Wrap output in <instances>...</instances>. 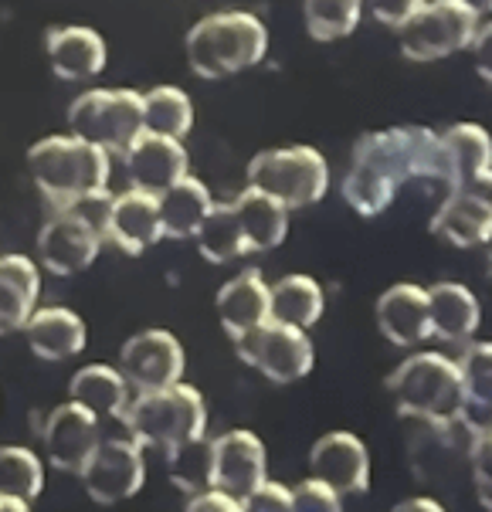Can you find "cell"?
Returning a JSON list of instances; mask_svg holds the SVG:
<instances>
[{"instance_id":"8fae6325","label":"cell","mask_w":492,"mask_h":512,"mask_svg":"<svg viewBox=\"0 0 492 512\" xmlns=\"http://www.w3.org/2000/svg\"><path fill=\"white\" fill-rule=\"evenodd\" d=\"M79 479L99 506H116V502L133 499L146 485V458L143 445L133 438H102L89 462L82 465Z\"/></svg>"},{"instance_id":"d6a6232c","label":"cell","mask_w":492,"mask_h":512,"mask_svg":"<svg viewBox=\"0 0 492 512\" xmlns=\"http://www.w3.org/2000/svg\"><path fill=\"white\" fill-rule=\"evenodd\" d=\"M167 475L184 496L211 489V468H214V438H194L184 445L170 448L167 455Z\"/></svg>"},{"instance_id":"4dcf8cb0","label":"cell","mask_w":492,"mask_h":512,"mask_svg":"<svg viewBox=\"0 0 492 512\" xmlns=\"http://www.w3.org/2000/svg\"><path fill=\"white\" fill-rule=\"evenodd\" d=\"M326 309V295L309 275H286L272 285V319L299 329H313Z\"/></svg>"},{"instance_id":"836d02e7","label":"cell","mask_w":492,"mask_h":512,"mask_svg":"<svg viewBox=\"0 0 492 512\" xmlns=\"http://www.w3.org/2000/svg\"><path fill=\"white\" fill-rule=\"evenodd\" d=\"M364 0H302V21L313 41H343L360 28Z\"/></svg>"},{"instance_id":"8d00e7d4","label":"cell","mask_w":492,"mask_h":512,"mask_svg":"<svg viewBox=\"0 0 492 512\" xmlns=\"http://www.w3.org/2000/svg\"><path fill=\"white\" fill-rule=\"evenodd\" d=\"M292 499H296V509H309V512H340L343 509L340 492L330 489L326 482L313 479V475L292 489Z\"/></svg>"},{"instance_id":"ee69618b","label":"cell","mask_w":492,"mask_h":512,"mask_svg":"<svg viewBox=\"0 0 492 512\" xmlns=\"http://www.w3.org/2000/svg\"><path fill=\"white\" fill-rule=\"evenodd\" d=\"M465 4H469L479 17H482V14H492V0H465Z\"/></svg>"},{"instance_id":"d6986e66","label":"cell","mask_w":492,"mask_h":512,"mask_svg":"<svg viewBox=\"0 0 492 512\" xmlns=\"http://www.w3.org/2000/svg\"><path fill=\"white\" fill-rule=\"evenodd\" d=\"M48 65L62 82H89V78L102 75L109 62L106 38L96 28L85 24H68V28L48 31L45 38Z\"/></svg>"},{"instance_id":"83f0119b","label":"cell","mask_w":492,"mask_h":512,"mask_svg":"<svg viewBox=\"0 0 492 512\" xmlns=\"http://www.w3.org/2000/svg\"><path fill=\"white\" fill-rule=\"evenodd\" d=\"M438 136H442V153H445V187L465 184V180L492 170L489 129H482L476 123H455Z\"/></svg>"},{"instance_id":"1f68e13d","label":"cell","mask_w":492,"mask_h":512,"mask_svg":"<svg viewBox=\"0 0 492 512\" xmlns=\"http://www.w3.org/2000/svg\"><path fill=\"white\" fill-rule=\"evenodd\" d=\"M143 129L187 140L194 129V102L177 85H157L143 95Z\"/></svg>"},{"instance_id":"3957f363","label":"cell","mask_w":492,"mask_h":512,"mask_svg":"<svg viewBox=\"0 0 492 512\" xmlns=\"http://www.w3.org/2000/svg\"><path fill=\"white\" fill-rule=\"evenodd\" d=\"M265 51H269V28L252 11L207 14L187 31V65L207 82L255 68Z\"/></svg>"},{"instance_id":"f1b7e54d","label":"cell","mask_w":492,"mask_h":512,"mask_svg":"<svg viewBox=\"0 0 492 512\" xmlns=\"http://www.w3.org/2000/svg\"><path fill=\"white\" fill-rule=\"evenodd\" d=\"M68 397L89 407L99 418H119L129 404V384L119 367L106 363H89V367L75 370L68 380Z\"/></svg>"},{"instance_id":"4316f807","label":"cell","mask_w":492,"mask_h":512,"mask_svg":"<svg viewBox=\"0 0 492 512\" xmlns=\"http://www.w3.org/2000/svg\"><path fill=\"white\" fill-rule=\"evenodd\" d=\"M214 197L197 177H180L177 184H170L160 194V221H163V238L170 241H187L194 238L204 218L211 214Z\"/></svg>"},{"instance_id":"9a60e30c","label":"cell","mask_w":492,"mask_h":512,"mask_svg":"<svg viewBox=\"0 0 492 512\" xmlns=\"http://www.w3.org/2000/svg\"><path fill=\"white\" fill-rule=\"evenodd\" d=\"M99 441V414H92L89 407L72 401V397L65 404H58L48 414L45 428H41V445H45L48 465L65 475H79Z\"/></svg>"},{"instance_id":"5bb4252c","label":"cell","mask_w":492,"mask_h":512,"mask_svg":"<svg viewBox=\"0 0 492 512\" xmlns=\"http://www.w3.org/2000/svg\"><path fill=\"white\" fill-rule=\"evenodd\" d=\"M102 238L129 258L146 255L153 245H160V194L143 187H129L126 194L112 197L106 204V214H102Z\"/></svg>"},{"instance_id":"277c9868","label":"cell","mask_w":492,"mask_h":512,"mask_svg":"<svg viewBox=\"0 0 492 512\" xmlns=\"http://www.w3.org/2000/svg\"><path fill=\"white\" fill-rule=\"evenodd\" d=\"M387 394L401 418L414 424H455L462 411L459 360L445 353H414L387 377Z\"/></svg>"},{"instance_id":"f6af8a7d","label":"cell","mask_w":492,"mask_h":512,"mask_svg":"<svg viewBox=\"0 0 492 512\" xmlns=\"http://www.w3.org/2000/svg\"><path fill=\"white\" fill-rule=\"evenodd\" d=\"M482 251H486V265H489V275H492V224H489L486 238H482Z\"/></svg>"},{"instance_id":"d4e9b609","label":"cell","mask_w":492,"mask_h":512,"mask_svg":"<svg viewBox=\"0 0 492 512\" xmlns=\"http://www.w3.org/2000/svg\"><path fill=\"white\" fill-rule=\"evenodd\" d=\"M459 373H462L459 424L469 435L492 431V343L465 346Z\"/></svg>"},{"instance_id":"b9f144b4","label":"cell","mask_w":492,"mask_h":512,"mask_svg":"<svg viewBox=\"0 0 492 512\" xmlns=\"http://www.w3.org/2000/svg\"><path fill=\"white\" fill-rule=\"evenodd\" d=\"M397 512H442V502L435 496H421V499H404L394 506Z\"/></svg>"},{"instance_id":"52a82bcc","label":"cell","mask_w":492,"mask_h":512,"mask_svg":"<svg viewBox=\"0 0 492 512\" xmlns=\"http://www.w3.org/2000/svg\"><path fill=\"white\" fill-rule=\"evenodd\" d=\"M68 129L109 156H123L143 129V95L133 89L82 92L68 106Z\"/></svg>"},{"instance_id":"60d3db41","label":"cell","mask_w":492,"mask_h":512,"mask_svg":"<svg viewBox=\"0 0 492 512\" xmlns=\"http://www.w3.org/2000/svg\"><path fill=\"white\" fill-rule=\"evenodd\" d=\"M472 62H476V72L482 82L492 85V21L479 24L476 34H472Z\"/></svg>"},{"instance_id":"cb8c5ba5","label":"cell","mask_w":492,"mask_h":512,"mask_svg":"<svg viewBox=\"0 0 492 512\" xmlns=\"http://www.w3.org/2000/svg\"><path fill=\"white\" fill-rule=\"evenodd\" d=\"M431 302V336L442 343H469L482 323L479 299L462 282H435L428 285Z\"/></svg>"},{"instance_id":"7a4b0ae2","label":"cell","mask_w":492,"mask_h":512,"mask_svg":"<svg viewBox=\"0 0 492 512\" xmlns=\"http://www.w3.org/2000/svg\"><path fill=\"white\" fill-rule=\"evenodd\" d=\"M112 156L82 136H45L28 150V173L34 187L55 207H82L106 197Z\"/></svg>"},{"instance_id":"9c48e42d","label":"cell","mask_w":492,"mask_h":512,"mask_svg":"<svg viewBox=\"0 0 492 512\" xmlns=\"http://www.w3.org/2000/svg\"><path fill=\"white\" fill-rule=\"evenodd\" d=\"M238 360L272 380L275 387H289L296 380L309 377L316 363V350L309 343L306 329L279 323V319H265L262 326L248 329L245 336L235 340Z\"/></svg>"},{"instance_id":"603a6c76","label":"cell","mask_w":492,"mask_h":512,"mask_svg":"<svg viewBox=\"0 0 492 512\" xmlns=\"http://www.w3.org/2000/svg\"><path fill=\"white\" fill-rule=\"evenodd\" d=\"M41 299V272L28 255H0V336L21 333Z\"/></svg>"},{"instance_id":"f35d334b","label":"cell","mask_w":492,"mask_h":512,"mask_svg":"<svg viewBox=\"0 0 492 512\" xmlns=\"http://www.w3.org/2000/svg\"><path fill=\"white\" fill-rule=\"evenodd\" d=\"M421 4H425V0H364V7H370L374 21L391 31H401Z\"/></svg>"},{"instance_id":"6da1fadb","label":"cell","mask_w":492,"mask_h":512,"mask_svg":"<svg viewBox=\"0 0 492 512\" xmlns=\"http://www.w3.org/2000/svg\"><path fill=\"white\" fill-rule=\"evenodd\" d=\"M445 184L442 136L425 126H394L360 136L343 177V201L360 218H377L394 204L404 184Z\"/></svg>"},{"instance_id":"30bf717a","label":"cell","mask_w":492,"mask_h":512,"mask_svg":"<svg viewBox=\"0 0 492 512\" xmlns=\"http://www.w3.org/2000/svg\"><path fill=\"white\" fill-rule=\"evenodd\" d=\"M102 224L82 207H58L38 234V262L58 279L85 272L102 251Z\"/></svg>"},{"instance_id":"ffe728a7","label":"cell","mask_w":492,"mask_h":512,"mask_svg":"<svg viewBox=\"0 0 492 512\" xmlns=\"http://www.w3.org/2000/svg\"><path fill=\"white\" fill-rule=\"evenodd\" d=\"M377 329L394 346H418L431 336V302L428 289L414 282L391 285L377 299Z\"/></svg>"},{"instance_id":"74e56055","label":"cell","mask_w":492,"mask_h":512,"mask_svg":"<svg viewBox=\"0 0 492 512\" xmlns=\"http://www.w3.org/2000/svg\"><path fill=\"white\" fill-rule=\"evenodd\" d=\"M245 509H255V512H292V509H296V499H292L289 485L265 479L252 492V496L245 499Z\"/></svg>"},{"instance_id":"f546056e","label":"cell","mask_w":492,"mask_h":512,"mask_svg":"<svg viewBox=\"0 0 492 512\" xmlns=\"http://www.w3.org/2000/svg\"><path fill=\"white\" fill-rule=\"evenodd\" d=\"M194 241H197L201 258L211 265H228V262H235V258L252 255L245 241V231H241V224H238L235 204H214L204 224L197 228Z\"/></svg>"},{"instance_id":"e575fe53","label":"cell","mask_w":492,"mask_h":512,"mask_svg":"<svg viewBox=\"0 0 492 512\" xmlns=\"http://www.w3.org/2000/svg\"><path fill=\"white\" fill-rule=\"evenodd\" d=\"M45 489V462L31 448L4 445L0 448V492L34 502Z\"/></svg>"},{"instance_id":"44dd1931","label":"cell","mask_w":492,"mask_h":512,"mask_svg":"<svg viewBox=\"0 0 492 512\" xmlns=\"http://www.w3.org/2000/svg\"><path fill=\"white\" fill-rule=\"evenodd\" d=\"M214 306H218V323L224 326V333L238 340L248 329L272 319V285L262 279L258 268H245L241 275L221 285Z\"/></svg>"},{"instance_id":"5b68a950","label":"cell","mask_w":492,"mask_h":512,"mask_svg":"<svg viewBox=\"0 0 492 512\" xmlns=\"http://www.w3.org/2000/svg\"><path fill=\"white\" fill-rule=\"evenodd\" d=\"M119 421L126 424L129 438H133L136 445L157 448L160 455H167L170 448L204 435L207 404H204L201 390L177 380V384H170V387L143 390V394L129 397Z\"/></svg>"},{"instance_id":"d590c367","label":"cell","mask_w":492,"mask_h":512,"mask_svg":"<svg viewBox=\"0 0 492 512\" xmlns=\"http://www.w3.org/2000/svg\"><path fill=\"white\" fill-rule=\"evenodd\" d=\"M469 468H472V485L476 496L486 509H492V431L472 435L469 441Z\"/></svg>"},{"instance_id":"2e32d148","label":"cell","mask_w":492,"mask_h":512,"mask_svg":"<svg viewBox=\"0 0 492 512\" xmlns=\"http://www.w3.org/2000/svg\"><path fill=\"white\" fill-rule=\"evenodd\" d=\"M265 479H269V451H265V441L255 431L235 428L214 438L211 485L245 502Z\"/></svg>"},{"instance_id":"8992f818","label":"cell","mask_w":492,"mask_h":512,"mask_svg":"<svg viewBox=\"0 0 492 512\" xmlns=\"http://www.w3.org/2000/svg\"><path fill=\"white\" fill-rule=\"evenodd\" d=\"M248 187L286 204L289 211L313 207L330 190V167L316 146H282L265 150L248 163Z\"/></svg>"},{"instance_id":"484cf974","label":"cell","mask_w":492,"mask_h":512,"mask_svg":"<svg viewBox=\"0 0 492 512\" xmlns=\"http://www.w3.org/2000/svg\"><path fill=\"white\" fill-rule=\"evenodd\" d=\"M235 214H238V224L245 231V241H248V251H272L286 241L289 234V207L279 204L275 197L262 194L255 187H245L241 194L235 197Z\"/></svg>"},{"instance_id":"4fadbf2b","label":"cell","mask_w":492,"mask_h":512,"mask_svg":"<svg viewBox=\"0 0 492 512\" xmlns=\"http://www.w3.org/2000/svg\"><path fill=\"white\" fill-rule=\"evenodd\" d=\"M492 224V170L448 187V197L431 218V231L455 248L482 245Z\"/></svg>"},{"instance_id":"ba28073f","label":"cell","mask_w":492,"mask_h":512,"mask_svg":"<svg viewBox=\"0 0 492 512\" xmlns=\"http://www.w3.org/2000/svg\"><path fill=\"white\" fill-rule=\"evenodd\" d=\"M479 14L465 0H425L401 28V55L408 62H442L472 45Z\"/></svg>"},{"instance_id":"e0dca14e","label":"cell","mask_w":492,"mask_h":512,"mask_svg":"<svg viewBox=\"0 0 492 512\" xmlns=\"http://www.w3.org/2000/svg\"><path fill=\"white\" fill-rule=\"evenodd\" d=\"M309 475L340 496H364L370 489V455L353 431H330L309 451Z\"/></svg>"},{"instance_id":"ab89813d","label":"cell","mask_w":492,"mask_h":512,"mask_svg":"<svg viewBox=\"0 0 492 512\" xmlns=\"http://www.w3.org/2000/svg\"><path fill=\"white\" fill-rule=\"evenodd\" d=\"M187 509H194V512H241L245 509V502L235 499L231 492L218 489V485H211V489L197 492V496L187 502Z\"/></svg>"},{"instance_id":"7402d4cb","label":"cell","mask_w":492,"mask_h":512,"mask_svg":"<svg viewBox=\"0 0 492 512\" xmlns=\"http://www.w3.org/2000/svg\"><path fill=\"white\" fill-rule=\"evenodd\" d=\"M31 353L41 363H65L75 360L89 346V329L79 312L65 306H41L24 326Z\"/></svg>"},{"instance_id":"7bdbcfd3","label":"cell","mask_w":492,"mask_h":512,"mask_svg":"<svg viewBox=\"0 0 492 512\" xmlns=\"http://www.w3.org/2000/svg\"><path fill=\"white\" fill-rule=\"evenodd\" d=\"M31 502H24V499H17V496H4L0 492V512H28Z\"/></svg>"},{"instance_id":"7c38bea8","label":"cell","mask_w":492,"mask_h":512,"mask_svg":"<svg viewBox=\"0 0 492 512\" xmlns=\"http://www.w3.org/2000/svg\"><path fill=\"white\" fill-rule=\"evenodd\" d=\"M184 367V346L167 329H143V333L129 336L119 350V370L136 394L177 384L184 377Z\"/></svg>"},{"instance_id":"ac0fdd59","label":"cell","mask_w":492,"mask_h":512,"mask_svg":"<svg viewBox=\"0 0 492 512\" xmlns=\"http://www.w3.org/2000/svg\"><path fill=\"white\" fill-rule=\"evenodd\" d=\"M126 173H129V184L153 190V194H163L170 184H177L180 177H187V150L184 140H174V136H163V133H150V129H140L129 150L123 153Z\"/></svg>"}]
</instances>
